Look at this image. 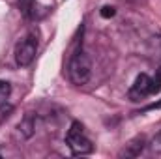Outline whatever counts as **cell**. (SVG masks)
<instances>
[{
    "mask_svg": "<svg viewBox=\"0 0 161 159\" xmlns=\"http://www.w3.org/2000/svg\"><path fill=\"white\" fill-rule=\"evenodd\" d=\"M68 73H69L71 82L77 84V86H82L90 80V77H92V60L84 51L73 52V56L69 60V66H68Z\"/></svg>",
    "mask_w": 161,
    "mask_h": 159,
    "instance_id": "1",
    "label": "cell"
},
{
    "mask_svg": "<svg viewBox=\"0 0 161 159\" xmlns=\"http://www.w3.org/2000/svg\"><path fill=\"white\" fill-rule=\"evenodd\" d=\"M161 90V68L156 69V77H154V94H158Z\"/></svg>",
    "mask_w": 161,
    "mask_h": 159,
    "instance_id": "9",
    "label": "cell"
},
{
    "mask_svg": "<svg viewBox=\"0 0 161 159\" xmlns=\"http://www.w3.org/2000/svg\"><path fill=\"white\" fill-rule=\"evenodd\" d=\"M146 148V139L141 135V137H135L133 140H129L125 144V148L122 150V157H139Z\"/></svg>",
    "mask_w": 161,
    "mask_h": 159,
    "instance_id": "5",
    "label": "cell"
},
{
    "mask_svg": "<svg viewBox=\"0 0 161 159\" xmlns=\"http://www.w3.org/2000/svg\"><path fill=\"white\" fill-rule=\"evenodd\" d=\"M66 144L73 152V156H86L94 150L92 140L84 135V127L80 122H73L66 133Z\"/></svg>",
    "mask_w": 161,
    "mask_h": 159,
    "instance_id": "2",
    "label": "cell"
},
{
    "mask_svg": "<svg viewBox=\"0 0 161 159\" xmlns=\"http://www.w3.org/2000/svg\"><path fill=\"white\" fill-rule=\"evenodd\" d=\"M152 144H154V150L161 152V133L158 135V137H156V139H154V142H152Z\"/></svg>",
    "mask_w": 161,
    "mask_h": 159,
    "instance_id": "10",
    "label": "cell"
},
{
    "mask_svg": "<svg viewBox=\"0 0 161 159\" xmlns=\"http://www.w3.org/2000/svg\"><path fill=\"white\" fill-rule=\"evenodd\" d=\"M38 52V40L34 36H28L25 40H21L15 45V62L21 68H26L32 64V60L36 58Z\"/></svg>",
    "mask_w": 161,
    "mask_h": 159,
    "instance_id": "3",
    "label": "cell"
},
{
    "mask_svg": "<svg viewBox=\"0 0 161 159\" xmlns=\"http://www.w3.org/2000/svg\"><path fill=\"white\" fill-rule=\"evenodd\" d=\"M152 109H161V101L152 103V105H148V107H144V111H152Z\"/></svg>",
    "mask_w": 161,
    "mask_h": 159,
    "instance_id": "11",
    "label": "cell"
},
{
    "mask_svg": "<svg viewBox=\"0 0 161 159\" xmlns=\"http://www.w3.org/2000/svg\"><path fill=\"white\" fill-rule=\"evenodd\" d=\"M9 94H11V84L8 80H0V105L6 103V99L9 97Z\"/></svg>",
    "mask_w": 161,
    "mask_h": 159,
    "instance_id": "7",
    "label": "cell"
},
{
    "mask_svg": "<svg viewBox=\"0 0 161 159\" xmlns=\"http://www.w3.org/2000/svg\"><path fill=\"white\" fill-rule=\"evenodd\" d=\"M99 13H101V17H103V19H111V17H114V15H116V9H114L113 6H103Z\"/></svg>",
    "mask_w": 161,
    "mask_h": 159,
    "instance_id": "8",
    "label": "cell"
},
{
    "mask_svg": "<svg viewBox=\"0 0 161 159\" xmlns=\"http://www.w3.org/2000/svg\"><path fill=\"white\" fill-rule=\"evenodd\" d=\"M34 127H36V123H34V118L28 114V116H25V120L19 123V129H21V133L25 135V137H30L32 133H34Z\"/></svg>",
    "mask_w": 161,
    "mask_h": 159,
    "instance_id": "6",
    "label": "cell"
},
{
    "mask_svg": "<svg viewBox=\"0 0 161 159\" xmlns=\"http://www.w3.org/2000/svg\"><path fill=\"white\" fill-rule=\"evenodd\" d=\"M150 94H154V79H150L146 73L137 75L133 86L129 88V99L131 101H141Z\"/></svg>",
    "mask_w": 161,
    "mask_h": 159,
    "instance_id": "4",
    "label": "cell"
}]
</instances>
